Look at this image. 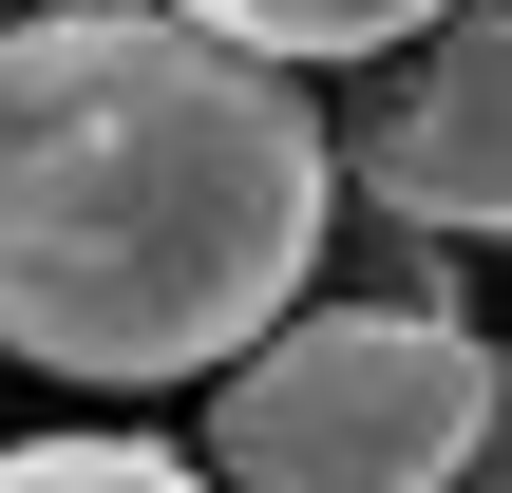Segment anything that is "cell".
Returning <instances> with one entry per match:
<instances>
[{"label":"cell","mask_w":512,"mask_h":493,"mask_svg":"<svg viewBox=\"0 0 512 493\" xmlns=\"http://www.w3.org/2000/svg\"><path fill=\"white\" fill-rule=\"evenodd\" d=\"M323 114L304 76L95 0V19H0V361L171 399L228 380L304 266H323Z\"/></svg>","instance_id":"cell-1"},{"label":"cell","mask_w":512,"mask_h":493,"mask_svg":"<svg viewBox=\"0 0 512 493\" xmlns=\"http://www.w3.org/2000/svg\"><path fill=\"white\" fill-rule=\"evenodd\" d=\"M512 380L475 304H285L228 380H209V493H437L494 456Z\"/></svg>","instance_id":"cell-2"},{"label":"cell","mask_w":512,"mask_h":493,"mask_svg":"<svg viewBox=\"0 0 512 493\" xmlns=\"http://www.w3.org/2000/svg\"><path fill=\"white\" fill-rule=\"evenodd\" d=\"M494 76H512L494 0H456V19L418 38V76H399L361 133H323V171H361V209H380L399 247H437V266L512 228V114H494Z\"/></svg>","instance_id":"cell-3"},{"label":"cell","mask_w":512,"mask_h":493,"mask_svg":"<svg viewBox=\"0 0 512 493\" xmlns=\"http://www.w3.org/2000/svg\"><path fill=\"white\" fill-rule=\"evenodd\" d=\"M152 19H190V38H228V57H266V76H323V57H399V38H437L456 0H152Z\"/></svg>","instance_id":"cell-4"},{"label":"cell","mask_w":512,"mask_h":493,"mask_svg":"<svg viewBox=\"0 0 512 493\" xmlns=\"http://www.w3.org/2000/svg\"><path fill=\"white\" fill-rule=\"evenodd\" d=\"M0 493H209V475H190L171 437H19Z\"/></svg>","instance_id":"cell-5"},{"label":"cell","mask_w":512,"mask_h":493,"mask_svg":"<svg viewBox=\"0 0 512 493\" xmlns=\"http://www.w3.org/2000/svg\"><path fill=\"white\" fill-rule=\"evenodd\" d=\"M437 493H512V475H494V456H456V475H437Z\"/></svg>","instance_id":"cell-6"},{"label":"cell","mask_w":512,"mask_h":493,"mask_svg":"<svg viewBox=\"0 0 512 493\" xmlns=\"http://www.w3.org/2000/svg\"><path fill=\"white\" fill-rule=\"evenodd\" d=\"M19 19H95V0H19Z\"/></svg>","instance_id":"cell-7"},{"label":"cell","mask_w":512,"mask_h":493,"mask_svg":"<svg viewBox=\"0 0 512 493\" xmlns=\"http://www.w3.org/2000/svg\"><path fill=\"white\" fill-rule=\"evenodd\" d=\"M0 19H19V0H0Z\"/></svg>","instance_id":"cell-8"}]
</instances>
